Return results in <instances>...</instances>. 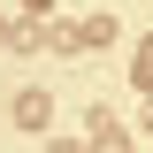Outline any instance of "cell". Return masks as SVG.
I'll return each mask as SVG.
<instances>
[{"label":"cell","mask_w":153,"mask_h":153,"mask_svg":"<svg viewBox=\"0 0 153 153\" xmlns=\"http://www.w3.org/2000/svg\"><path fill=\"white\" fill-rule=\"evenodd\" d=\"M46 123H54V92L23 84V92H16V130H46Z\"/></svg>","instance_id":"obj_1"},{"label":"cell","mask_w":153,"mask_h":153,"mask_svg":"<svg viewBox=\"0 0 153 153\" xmlns=\"http://www.w3.org/2000/svg\"><path fill=\"white\" fill-rule=\"evenodd\" d=\"M130 84L153 92V38H138V61H130Z\"/></svg>","instance_id":"obj_2"},{"label":"cell","mask_w":153,"mask_h":153,"mask_svg":"<svg viewBox=\"0 0 153 153\" xmlns=\"http://www.w3.org/2000/svg\"><path fill=\"white\" fill-rule=\"evenodd\" d=\"M92 153H130V138H123V130L107 123V130H92Z\"/></svg>","instance_id":"obj_3"},{"label":"cell","mask_w":153,"mask_h":153,"mask_svg":"<svg viewBox=\"0 0 153 153\" xmlns=\"http://www.w3.org/2000/svg\"><path fill=\"white\" fill-rule=\"evenodd\" d=\"M46 153H84V146H76V138H54V146H46Z\"/></svg>","instance_id":"obj_4"},{"label":"cell","mask_w":153,"mask_h":153,"mask_svg":"<svg viewBox=\"0 0 153 153\" xmlns=\"http://www.w3.org/2000/svg\"><path fill=\"white\" fill-rule=\"evenodd\" d=\"M0 38H8V23H0Z\"/></svg>","instance_id":"obj_5"}]
</instances>
